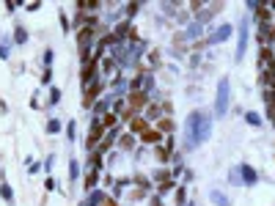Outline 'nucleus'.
Wrapping results in <instances>:
<instances>
[{
  "instance_id": "1",
  "label": "nucleus",
  "mask_w": 275,
  "mask_h": 206,
  "mask_svg": "<svg viewBox=\"0 0 275 206\" xmlns=\"http://www.w3.org/2000/svg\"><path fill=\"white\" fill-rule=\"evenodd\" d=\"M212 135V113L209 110H193L185 119V143L182 151H193Z\"/></svg>"
},
{
  "instance_id": "2",
  "label": "nucleus",
  "mask_w": 275,
  "mask_h": 206,
  "mask_svg": "<svg viewBox=\"0 0 275 206\" xmlns=\"http://www.w3.org/2000/svg\"><path fill=\"white\" fill-rule=\"evenodd\" d=\"M229 99H231V82H229V77H220L218 80V99H215V116L223 119L229 113Z\"/></svg>"
},
{
  "instance_id": "3",
  "label": "nucleus",
  "mask_w": 275,
  "mask_h": 206,
  "mask_svg": "<svg viewBox=\"0 0 275 206\" xmlns=\"http://www.w3.org/2000/svg\"><path fill=\"white\" fill-rule=\"evenodd\" d=\"M105 88H108V82H105L102 77H99V80H94L91 85H85V88H83V108H85V110H91L94 105L99 102V96H102V91H105Z\"/></svg>"
},
{
  "instance_id": "4",
  "label": "nucleus",
  "mask_w": 275,
  "mask_h": 206,
  "mask_svg": "<svg viewBox=\"0 0 275 206\" xmlns=\"http://www.w3.org/2000/svg\"><path fill=\"white\" fill-rule=\"evenodd\" d=\"M105 135H108V129L99 124V119H94L91 127H88V135H85V151H88V154H91V151H97V146L105 140Z\"/></svg>"
},
{
  "instance_id": "5",
  "label": "nucleus",
  "mask_w": 275,
  "mask_h": 206,
  "mask_svg": "<svg viewBox=\"0 0 275 206\" xmlns=\"http://www.w3.org/2000/svg\"><path fill=\"white\" fill-rule=\"evenodd\" d=\"M102 74H99V61L97 58H91V61H85L83 63V69H80V82H83V88L85 85H91L94 80H99Z\"/></svg>"
},
{
  "instance_id": "6",
  "label": "nucleus",
  "mask_w": 275,
  "mask_h": 206,
  "mask_svg": "<svg viewBox=\"0 0 275 206\" xmlns=\"http://www.w3.org/2000/svg\"><path fill=\"white\" fill-rule=\"evenodd\" d=\"M234 33V25H229V22H226V25H220V28H215L212 33H209V36H204L201 41H204V47H212V44H220V41H226Z\"/></svg>"
},
{
  "instance_id": "7",
  "label": "nucleus",
  "mask_w": 275,
  "mask_h": 206,
  "mask_svg": "<svg viewBox=\"0 0 275 206\" xmlns=\"http://www.w3.org/2000/svg\"><path fill=\"white\" fill-rule=\"evenodd\" d=\"M149 102H151V96L146 91H130V93H127V105H130L135 113H143Z\"/></svg>"
},
{
  "instance_id": "8",
  "label": "nucleus",
  "mask_w": 275,
  "mask_h": 206,
  "mask_svg": "<svg viewBox=\"0 0 275 206\" xmlns=\"http://www.w3.org/2000/svg\"><path fill=\"white\" fill-rule=\"evenodd\" d=\"M250 20H253L256 25H272V22H275V14L270 11L267 0H261V3H259V9L253 11V17H250Z\"/></svg>"
},
{
  "instance_id": "9",
  "label": "nucleus",
  "mask_w": 275,
  "mask_h": 206,
  "mask_svg": "<svg viewBox=\"0 0 275 206\" xmlns=\"http://www.w3.org/2000/svg\"><path fill=\"white\" fill-rule=\"evenodd\" d=\"M248 36H250V25H248V17H245L242 22H239V44H237V61H242L245 58V47H248Z\"/></svg>"
},
{
  "instance_id": "10",
  "label": "nucleus",
  "mask_w": 275,
  "mask_h": 206,
  "mask_svg": "<svg viewBox=\"0 0 275 206\" xmlns=\"http://www.w3.org/2000/svg\"><path fill=\"white\" fill-rule=\"evenodd\" d=\"M138 140H140V143H143V146H151V149H154V146H160L162 140H165V135H162V132H160V129H157V127H149V129H146V132L140 135Z\"/></svg>"
},
{
  "instance_id": "11",
  "label": "nucleus",
  "mask_w": 275,
  "mask_h": 206,
  "mask_svg": "<svg viewBox=\"0 0 275 206\" xmlns=\"http://www.w3.org/2000/svg\"><path fill=\"white\" fill-rule=\"evenodd\" d=\"M151 157H154V162H157V168H165L168 162H171V157H173V151L168 149L165 143H160V146H154V149H151Z\"/></svg>"
},
{
  "instance_id": "12",
  "label": "nucleus",
  "mask_w": 275,
  "mask_h": 206,
  "mask_svg": "<svg viewBox=\"0 0 275 206\" xmlns=\"http://www.w3.org/2000/svg\"><path fill=\"white\" fill-rule=\"evenodd\" d=\"M99 74H102V77H116V74H119V61L105 55L102 61H99Z\"/></svg>"
},
{
  "instance_id": "13",
  "label": "nucleus",
  "mask_w": 275,
  "mask_h": 206,
  "mask_svg": "<svg viewBox=\"0 0 275 206\" xmlns=\"http://www.w3.org/2000/svg\"><path fill=\"white\" fill-rule=\"evenodd\" d=\"M237 173L242 176L239 181H242V184H248V187H253L256 181H259V173H256V168H250V165H245V162L237 168Z\"/></svg>"
},
{
  "instance_id": "14",
  "label": "nucleus",
  "mask_w": 275,
  "mask_h": 206,
  "mask_svg": "<svg viewBox=\"0 0 275 206\" xmlns=\"http://www.w3.org/2000/svg\"><path fill=\"white\" fill-rule=\"evenodd\" d=\"M99 179H102V173H99V170L85 168V176H83V190H85V192L97 190V187H99Z\"/></svg>"
},
{
  "instance_id": "15",
  "label": "nucleus",
  "mask_w": 275,
  "mask_h": 206,
  "mask_svg": "<svg viewBox=\"0 0 275 206\" xmlns=\"http://www.w3.org/2000/svg\"><path fill=\"white\" fill-rule=\"evenodd\" d=\"M135 146H138V138L130 132H121L119 140H116V151H132Z\"/></svg>"
},
{
  "instance_id": "16",
  "label": "nucleus",
  "mask_w": 275,
  "mask_h": 206,
  "mask_svg": "<svg viewBox=\"0 0 275 206\" xmlns=\"http://www.w3.org/2000/svg\"><path fill=\"white\" fill-rule=\"evenodd\" d=\"M149 127H151V124H149V121L143 119V116L138 113L135 119L130 121V135H135V138H140V135H143V132H146V129H149Z\"/></svg>"
},
{
  "instance_id": "17",
  "label": "nucleus",
  "mask_w": 275,
  "mask_h": 206,
  "mask_svg": "<svg viewBox=\"0 0 275 206\" xmlns=\"http://www.w3.org/2000/svg\"><path fill=\"white\" fill-rule=\"evenodd\" d=\"M143 119L149 121V124H151V121H154V124L160 121V119H162V110H160V102H149V105H146V110H143Z\"/></svg>"
},
{
  "instance_id": "18",
  "label": "nucleus",
  "mask_w": 275,
  "mask_h": 206,
  "mask_svg": "<svg viewBox=\"0 0 275 206\" xmlns=\"http://www.w3.org/2000/svg\"><path fill=\"white\" fill-rule=\"evenodd\" d=\"M85 168H94V170H99V173H102V170H105V154H99V151H91L88 160H85Z\"/></svg>"
},
{
  "instance_id": "19",
  "label": "nucleus",
  "mask_w": 275,
  "mask_h": 206,
  "mask_svg": "<svg viewBox=\"0 0 275 206\" xmlns=\"http://www.w3.org/2000/svg\"><path fill=\"white\" fill-rule=\"evenodd\" d=\"M154 127L160 129L162 135H173V132H176V121H173V119H168V116H162V119L157 121Z\"/></svg>"
},
{
  "instance_id": "20",
  "label": "nucleus",
  "mask_w": 275,
  "mask_h": 206,
  "mask_svg": "<svg viewBox=\"0 0 275 206\" xmlns=\"http://www.w3.org/2000/svg\"><path fill=\"white\" fill-rule=\"evenodd\" d=\"M99 124H102L108 132H110V129H121V121H119V116H116V113H105L102 119H99Z\"/></svg>"
},
{
  "instance_id": "21",
  "label": "nucleus",
  "mask_w": 275,
  "mask_h": 206,
  "mask_svg": "<svg viewBox=\"0 0 275 206\" xmlns=\"http://www.w3.org/2000/svg\"><path fill=\"white\" fill-rule=\"evenodd\" d=\"M28 39H31L28 28H25V25H14V44L22 47V44H28Z\"/></svg>"
},
{
  "instance_id": "22",
  "label": "nucleus",
  "mask_w": 275,
  "mask_h": 206,
  "mask_svg": "<svg viewBox=\"0 0 275 206\" xmlns=\"http://www.w3.org/2000/svg\"><path fill=\"white\" fill-rule=\"evenodd\" d=\"M132 184L140 187V190H151V176H146V173H132Z\"/></svg>"
},
{
  "instance_id": "23",
  "label": "nucleus",
  "mask_w": 275,
  "mask_h": 206,
  "mask_svg": "<svg viewBox=\"0 0 275 206\" xmlns=\"http://www.w3.org/2000/svg\"><path fill=\"white\" fill-rule=\"evenodd\" d=\"M151 179H154V184H162V181H168V179H173V173L168 168H157L154 173H151Z\"/></svg>"
},
{
  "instance_id": "24",
  "label": "nucleus",
  "mask_w": 275,
  "mask_h": 206,
  "mask_svg": "<svg viewBox=\"0 0 275 206\" xmlns=\"http://www.w3.org/2000/svg\"><path fill=\"white\" fill-rule=\"evenodd\" d=\"M140 9H143V6H140L138 0H130V3L124 6V20H130V22H132V17H135Z\"/></svg>"
},
{
  "instance_id": "25",
  "label": "nucleus",
  "mask_w": 275,
  "mask_h": 206,
  "mask_svg": "<svg viewBox=\"0 0 275 206\" xmlns=\"http://www.w3.org/2000/svg\"><path fill=\"white\" fill-rule=\"evenodd\" d=\"M209 198H212V203H215V206H231L229 195H223L220 190H212V192H209Z\"/></svg>"
},
{
  "instance_id": "26",
  "label": "nucleus",
  "mask_w": 275,
  "mask_h": 206,
  "mask_svg": "<svg viewBox=\"0 0 275 206\" xmlns=\"http://www.w3.org/2000/svg\"><path fill=\"white\" fill-rule=\"evenodd\" d=\"M185 203H187V187L182 184L173 190V206H185Z\"/></svg>"
},
{
  "instance_id": "27",
  "label": "nucleus",
  "mask_w": 275,
  "mask_h": 206,
  "mask_svg": "<svg viewBox=\"0 0 275 206\" xmlns=\"http://www.w3.org/2000/svg\"><path fill=\"white\" fill-rule=\"evenodd\" d=\"M154 190H157V195H165V192L176 190V179H168V181H162V184H154Z\"/></svg>"
},
{
  "instance_id": "28",
  "label": "nucleus",
  "mask_w": 275,
  "mask_h": 206,
  "mask_svg": "<svg viewBox=\"0 0 275 206\" xmlns=\"http://www.w3.org/2000/svg\"><path fill=\"white\" fill-rule=\"evenodd\" d=\"M80 179V162L77 160H74V157H72V160H69V181H72V184H74V181H77Z\"/></svg>"
},
{
  "instance_id": "29",
  "label": "nucleus",
  "mask_w": 275,
  "mask_h": 206,
  "mask_svg": "<svg viewBox=\"0 0 275 206\" xmlns=\"http://www.w3.org/2000/svg\"><path fill=\"white\" fill-rule=\"evenodd\" d=\"M0 198H3L6 203H14V190H11V187L6 184V181L0 184Z\"/></svg>"
},
{
  "instance_id": "30",
  "label": "nucleus",
  "mask_w": 275,
  "mask_h": 206,
  "mask_svg": "<svg viewBox=\"0 0 275 206\" xmlns=\"http://www.w3.org/2000/svg\"><path fill=\"white\" fill-rule=\"evenodd\" d=\"M61 102V88H50V96H47V108H55Z\"/></svg>"
},
{
  "instance_id": "31",
  "label": "nucleus",
  "mask_w": 275,
  "mask_h": 206,
  "mask_svg": "<svg viewBox=\"0 0 275 206\" xmlns=\"http://www.w3.org/2000/svg\"><path fill=\"white\" fill-rule=\"evenodd\" d=\"M42 61H44V69H52V61H55V50H52V47H47V50H44Z\"/></svg>"
},
{
  "instance_id": "32",
  "label": "nucleus",
  "mask_w": 275,
  "mask_h": 206,
  "mask_svg": "<svg viewBox=\"0 0 275 206\" xmlns=\"http://www.w3.org/2000/svg\"><path fill=\"white\" fill-rule=\"evenodd\" d=\"M160 110H162V116L173 119V102H171V99H162V102H160Z\"/></svg>"
},
{
  "instance_id": "33",
  "label": "nucleus",
  "mask_w": 275,
  "mask_h": 206,
  "mask_svg": "<svg viewBox=\"0 0 275 206\" xmlns=\"http://www.w3.org/2000/svg\"><path fill=\"white\" fill-rule=\"evenodd\" d=\"M58 17H61V31H63V33H69V31H72V25H69V17H66V11L61 9V11H58Z\"/></svg>"
},
{
  "instance_id": "34",
  "label": "nucleus",
  "mask_w": 275,
  "mask_h": 206,
  "mask_svg": "<svg viewBox=\"0 0 275 206\" xmlns=\"http://www.w3.org/2000/svg\"><path fill=\"white\" fill-rule=\"evenodd\" d=\"M47 132H50V135H58V132H61V121H58V119H50V121H47Z\"/></svg>"
},
{
  "instance_id": "35",
  "label": "nucleus",
  "mask_w": 275,
  "mask_h": 206,
  "mask_svg": "<svg viewBox=\"0 0 275 206\" xmlns=\"http://www.w3.org/2000/svg\"><path fill=\"white\" fill-rule=\"evenodd\" d=\"M245 121H248L250 127H261V119H259V116H256V113H250V110H248V113H245Z\"/></svg>"
},
{
  "instance_id": "36",
  "label": "nucleus",
  "mask_w": 275,
  "mask_h": 206,
  "mask_svg": "<svg viewBox=\"0 0 275 206\" xmlns=\"http://www.w3.org/2000/svg\"><path fill=\"white\" fill-rule=\"evenodd\" d=\"M20 3H22V0H9V3H6V11H9V14H14V11L20 9Z\"/></svg>"
},
{
  "instance_id": "37",
  "label": "nucleus",
  "mask_w": 275,
  "mask_h": 206,
  "mask_svg": "<svg viewBox=\"0 0 275 206\" xmlns=\"http://www.w3.org/2000/svg\"><path fill=\"white\" fill-rule=\"evenodd\" d=\"M52 82V69H44L42 72V85H50Z\"/></svg>"
},
{
  "instance_id": "38",
  "label": "nucleus",
  "mask_w": 275,
  "mask_h": 206,
  "mask_svg": "<svg viewBox=\"0 0 275 206\" xmlns=\"http://www.w3.org/2000/svg\"><path fill=\"white\" fill-rule=\"evenodd\" d=\"M74 129H77V127H74V121H69L66 124V138L72 140V143H74Z\"/></svg>"
},
{
  "instance_id": "39",
  "label": "nucleus",
  "mask_w": 275,
  "mask_h": 206,
  "mask_svg": "<svg viewBox=\"0 0 275 206\" xmlns=\"http://www.w3.org/2000/svg\"><path fill=\"white\" fill-rule=\"evenodd\" d=\"M55 187H58V184H55V179H52V176H50V179H44V190H47V192H52Z\"/></svg>"
},
{
  "instance_id": "40",
  "label": "nucleus",
  "mask_w": 275,
  "mask_h": 206,
  "mask_svg": "<svg viewBox=\"0 0 275 206\" xmlns=\"http://www.w3.org/2000/svg\"><path fill=\"white\" fill-rule=\"evenodd\" d=\"M102 206H119V201H116V195H105Z\"/></svg>"
},
{
  "instance_id": "41",
  "label": "nucleus",
  "mask_w": 275,
  "mask_h": 206,
  "mask_svg": "<svg viewBox=\"0 0 275 206\" xmlns=\"http://www.w3.org/2000/svg\"><path fill=\"white\" fill-rule=\"evenodd\" d=\"M52 165H55V157L50 154V157H47V160H44V168H47V170H52Z\"/></svg>"
},
{
  "instance_id": "42",
  "label": "nucleus",
  "mask_w": 275,
  "mask_h": 206,
  "mask_svg": "<svg viewBox=\"0 0 275 206\" xmlns=\"http://www.w3.org/2000/svg\"><path fill=\"white\" fill-rule=\"evenodd\" d=\"M42 9V3H39V0H33V3H28V11H39Z\"/></svg>"
},
{
  "instance_id": "43",
  "label": "nucleus",
  "mask_w": 275,
  "mask_h": 206,
  "mask_svg": "<svg viewBox=\"0 0 275 206\" xmlns=\"http://www.w3.org/2000/svg\"><path fill=\"white\" fill-rule=\"evenodd\" d=\"M270 88H272V91H275V80H272V85H270Z\"/></svg>"
}]
</instances>
